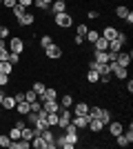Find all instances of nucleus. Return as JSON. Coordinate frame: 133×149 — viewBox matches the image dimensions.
<instances>
[{
  "instance_id": "1",
  "label": "nucleus",
  "mask_w": 133,
  "mask_h": 149,
  "mask_svg": "<svg viewBox=\"0 0 133 149\" xmlns=\"http://www.w3.org/2000/svg\"><path fill=\"white\" fill-rule=\"evenodd\" d=\"M53 25L60 27V29H69V27H73V16H71L69 11L56 13V16H53Z\"/></svg>"
},
{
  "instance_id": "2",
  "label": "nucleus",
  "mask_w": 133,
  "mask_h": 149,
  "mask_svg": "<svg viewBox=\"0 0 133 149\" xmlns=\"http://www.w3.org/2000/svg\"><path fill=\"white\" fill-rule=\"evenodd\" d=\"M7 47H9V51H13V54H22V51L27 49V40H22L20 36H9Z\"/></svg>"
},
{
  "instance_id": "3",
  "label": "nucleus",
  "mask_w": 133,
  "mask_h": 149,
  "mask_svg": "<svg viewBox=\"0 0 133 149\" xmlns=\"http://www.w3.org/2000/svg\"><path fill=\"white\" fill-rule=\"evenodd\" d=\"M44 56L49 58V60H58V58H62V47L56 42H51L47 49H44Z\"/></svg>"
},
{
  "instance_id": "4",
  "label": "nucleus",
  "mask_w": 133,
  "mask_h": 149,
  "mask_svg": "<svg viewBox=\"0 0 133 149\" xmlns=\"http://www.w3.org/2000/svg\"><path fill=\"white\" fill-rule=\"evenodd\" d=\"M40 136L44 138V149H56V134H53V127H47V129L40 134Z\"/></svg>"
},
{
  "instance_id": "5",
  "label": "nucleus",
  "mask_w": 133,
  "mask_h": 149,
  "mask_svg": "<svg viewBox=\"0 0 133 149\" xmlns=\"http://www.w3.org/2000/svg\"><path fill=\"white\" fill-rule=\"evenodd\" d=\"M115 62H118V65H120V67H129V65H131L133 62V51H118V58H115Z\"/></svg>"
},
{
  "instance_id": "6",
  "label": "nucleus",
  "mask_w": 133,
  "mask_h": 149,
  "mask_svg": "<svg viewBox=\"0 0 133 149\" xmlns=\"http://www.w3.org/2000/svg\"><path fill=\"white\" fill-rule=\"evenodd\" d=\"M104 127H109V136H111V138L120 136L122 131H124V123H120V120H111V123L104 125Z\"/></svg>"
},
{
  "instance_id": "7",
  "label": "nucleus",
  "mask_w": 133,
  "mask_h": 149,
  "mask_svg": "<svg viewBox=\"0 0 133 149\" xmlns=\"http://www.w3.org/2000/svg\"><path fill=\"white\" fill-rule=\"evenodd\" d=\"M87 129L91 131V134H100V131L104 129V123H102L100 118H91V120H89V125H87Z\"/></svg>"
},
{
  "instance_id": "8",
  "label": "nucleus",
  "mask_w": 133,
  "mask_h": 149,
  "mask_svg": "<svg viewBox=\"0 0 133 149\" xmlns=\"http://www.w3.org/2000/svg\"><path fill=\"white\" fill-rule=\"evenodd\" d=\"M49 11L56 16V13H62V11H67V0H53L51 2V7H49Z\"/></svg>"
},
{
  "instance_id": "9",
  "label": "nucleus",
  "mask_w": 133,
  "mask_h": 149,
  "mask_svg": "<svg viewBox=\"0 0 133 149\" xmlns=\"http://www.w3.org/2000/svg\"><path fill=\"white\" fill-rule=\"evenodd\" d=\"M73 116H87L89 113V102H84V100H78L76 102V109H73Z\"/></svg>"
},
{
  "instance_id": "10",
  "label": "nucleus",
  "mask_w": 133,
  "mask_h": 149,
  "mask_svg": "<svg viewBox=\"0 0 133 149\" xmlns=\"http://www.w3.org/2000/svg\"><path fill=\"white\" fill-rule=\"evenodd\" d=\"M13 111L18 113V116H27V113L31 111V105L27 102V100H20V102H16V109Z\"/></svg>"
},
{
  "instance_id": "11",
  "label": "nucleus",
  "mask_w": 133,
  "mask_h": 149,
  "mask_svg": "<svg viewBox=\"0 0 133 149\" xmlns=\"http://www.w3.org/2000/svg\"><path fill=\"white\" fill-rule=\"evenodd\" d=\"M40 102H44V100H58V89L56 87H47V89H44V93H42V96H40Z\"/></svg>"
},
{
  "instance_id": "12",
  "label": "nucleus",
  "mask_w": 133,
  "mask_h": 149,
  "mask_svg": "<svg viewBox=\"0 0 133 149\" xmlns=\"http://www.w3.org/2000/svg\"><path fill=\"white\" fill-rule=\"evenodd\" d=\"M0 109H5V111H13V109H16V98L7 93L5 98H2V105H0Z\"/></svg>"
},
{
  "instance_id": "13",
  "label": "nucleus",
  "mask_w": 133,
  "mask_h": 149,
  "mask_svg": "<svg viewBox=\"0 0 133 149\" xmlns=\"http://www.w3.org/2000/svg\"><path fill=\"white\" fill-rule=\"evenodd\" d=\"M91 49H93V51H109V40L100 36L93 45H91Z\"/></svg>"
},
{
  "instance_id": "14",
  "label": "nucleus",
  "mask_w": 133,
  "mask_h": 149,
  "mask_svg": "<svg viewBox=\"0 0 133 149\" xmlns=\"http://www.w3.org/2000/svg\"><path fill=\"white\" fill-rule=\"evenodd\" d=\"M18 25H20V27H31V25H36V16H33L31 11H27L25 16L18 20Z\"/></svg>"
},
{
  "instance_id": "15",
  "label": "nucleus",
  "mask_w": 133,
  "mask_h": 149,
  "mask_svg": "<svg viewBox=\"0 0 133 149\" xmlns=\"http://www.w3.org/2000/svg\"><path fill=\"white\" fill-rule=\"evenodd\" d=\"M71 123H73L78 129L82 131V129H87V125H89V116H73V118H71Z\"/></svg>"
},
{
  "instance_id": "16",
  "label": "nucleus",
  "mask_w": 133,
  "mask_h": 149,
  "mask_svg": "<svg viewBox=\"0 0 133 149\" xmlns=\"http://www.w3.org/2000/svg\"><path fill=\"white\" fill-rule=\"evenodd\" d=\"M100 36H102V38H107V40H113V38L118 36V29H115V27H111V25H107L104 29L100 31Z\"/></svg>"
},
{
  "instance_id": "17",
  "label": "nucleus",
  "mask_w": 133,
  "mask_h": 149,
  "mask_svg": "<svg viewBox=\"0 0 133 149\" xmlns=\"http://www.w3.org/2000/svg\"><path fill=\"white\" fill-rule=\"evenodd\" d=\"M42 109H44L47 113L58 111V109H60V102H58V100H44V102H42Z\"/></svg>"
},
{
  "instance_id": "18",
  "label": "nucleus",
  "mask_w": 133,
  "mask_h": 149,
  "mask_svg": "<svg viewBox=\"0 0 133 149\" xmlns=\"http://www.w3.org/2000/svg\"><path fill=\"white\" fill-rule=\"evenodd\" d=\"M124 49V42H122L120 38H113V40H109V51H122Z\"/></svg>"
},
{
  "instance_id": "19",
  "label": "nucleus",
  "mask_w": 133,
  "mask_h": 149,
  "mask_svg": "<svg viewBox=\"0 0 133 149\" xmlns=\"http://www.w3.org/2000/svg\"><path fill=\"white\" fill-rule=\"evenodd\" d=\"M58 102H60V107H69L71 109V107H73V96H71V93H62Z\"/></svg>"
},
{
  "instance_id": "20",
  "label": "nucleus",
  "mask_w": 133,
  "mask_h": 149,
  "mask_svg": "<svg viewBox=\"0 0 133 149\" xmlns=\"http://www.w3.org/2000/svg\"><path fill=\"white\" fill-rule=\"evenodd\" d=\"M0 71H2V74H7V76H11L16 69H13V65H11L9 60H0Z\"/></svg>"
},
{
  "instance_id": "21",
  "label": "nucleus",
  "mask_w": 133,
  "mask_h": 149,
  "mask_svg": "<svg viewBox=\"0 0 133 149\" xmlns=\"http://www.w3.org/2000/svg\"><path fill=\"white\" fill-rule=\"evenodd\" d=\"M44 145H47V143H44V138L40 136V134H36V136L31 138V147L33 149H44Z\"/></svg>"
},
{
  "instance_id": "22",
  "label": "nucleus",
  "mask_w": 133,
  "mask_h": 149,
  "mask_svg": "<svg viewBox=\"0 0 133 149\" xmlns=\"http://www.w3.org/2000/svg\"><path fill=\"white\" fill-rule=\"evenodd\" d=\"M98 38H100V31H98V29H89V31H87V36H84V40H87L89 45H93Z\"/></svg>"
},
{
  "instance_id": "23",
  "label": "nucleus",
  "mask_w": 133,
  "mask_h": 149,
  "mask_svg": "<svg viewBox=\"0 0 133 149\" xmlns=\"http://www.w3.org/2000/svg\"><path fill=\"white\" fill-rule=\"evenodd\" d=\"M11 13H13V18H16V20H20V18L27 13V9H25L22 5H13V7H11Z\"/></svg>"
},
{
  "instance_id": "24",
  "label": "nucleus",
  "mask_w": 133,
  "mask_h": 149,
  "mask_svg": "<svg viewBox=\"0 0 133 149\" xmlns=\"http://www.w3.org/2000/svg\"><path fill=\"white\" fill-rule=\"evenodd\" d=\"M100 120H102L104 125H109L111 120H113V111H111V109H104V107H102V111H100Z\"/></svg>"
},
{
  "instance_id": "25",
  "label": "nucleus",
  "mask_w": 133,
  "mask_h": 149,
  "mask_svg": "<svg viewBox=\"0 0 133 149\" xmlns=\"http://www.w3.org/2000/svg\"><path fill=\"white\" fill-rule=\"evenodd\" d=\"M95 62H109V51H91Z\"/></svg>"
},
{
  "instance_id": "26",
  "label": "nucleus",
  "mask_w": 133,
  "mask_h": 149,
  "mask_svg": "<svg viewBox=\"0 0 133 149\" xmlns=\"http://www.w3.org/2000/svg\"><path fill=\"white\" fill-rule=\"evenodd\" d=\"M31 89H33V91H36V96H38V98H40V96H42V93H44V89H47V85H44L42 80H36V82H33V85H31Z\"/></svg>"
},
{
  "instance_id": "27",
  "label": "nucleus",
  "mask_w": 133,
  "mask_h": 149,
  "mask_svg": "<svg viewBox=\"0 0 133 149\" xmlns=\"http://www.w3.org/2000/svg\"><path fill=\"white\" fill-rule=\"evenodd\" d=\"M113 76L118 78V80H127V78H129V67H120V69H115Z\"/></svg>"
},
{
  "instance_id": "28",
  "label": "nucleus",
  "mask_w": 133,
  "mask_h": 149,
  "mask_svg": "<svg viewBox=\"0 0 133 149\" xmlns=\"http://www.w3.org/2000/svg\"><path fill=\"white\" fill-rule=\"evenodd\" d=\"M129 11H131V9H129V7H124V5H118V7H115V16H118L120 20L127 18V13H129Z\"/></svg>"
},
{
  "instance_id": "29",
  "label": "nucleus",
  "mask_w": 133,
  "mask_h": 149,
  "mask_svg": "<svg viewBox=\"0 0 133 149\" xmlns=\"http://www.w3.org/2000/svg\"><path fill=\"white\" fill-rule=\"evenodd\" d=\"M87 80L91 82V85H95V82H100V74H98L95 69H89L87 71Z\"/></svg>"
},
{
  "instance_id": "30",
  "label": "nucleus",
  "mask_w": 133,
  "mask_h": 149,
  "mask_svg": "<svg viewBox=\"0 0 133 149\" xmlns=\"http://www.w3.org/2000/svg\"><path fill=\"white\" fill-rule=\"evenodd\" d=\"M38 120H40V118H38V111H29V113L25 116V123H27V125H31V127L38 123Z\"/></svg>"
},
{
  "instance_id": "31",
  "label": "nucleus",
  "mask_w": 133,
  "mask_h": 149,
  "mask_svg": "<svg viewBox=\"0 0 133 149\" xmlns=\"http://www.w3.org/2000/svg\"><path fill=\"white\" fill-rule=\"evenodd\" d=\"M100 111H102V107H98V105L91 107V105H89V113H87L89 120H91V118H100Z\"/></svg>"
},
{
  "instance_id": "32",
  "label": "nucleus",
  "mask_w": 133,
  "mask_h": 149,
  "mask_svg": "<svg viewBox=\"0 0 133 149\" xmlns=\"http://www.w3.org/2000/svg\"><path fill=\"white\" fill-rule=\"evenodd\" d=\"M47 125L49 127H58V111H51V113H47Z\"/></svg>"
},
{
  "instance_id": "33",
  "label": "nucleus",
  "mask_w": 133,
  "mask_h": 149,
  "mask_svg": "<svg viewBox=\"0 0 133 149\" xmlns=\"http://www.w3.org/2000/svg\"><path fill=\"white\" fill-rule=\"evenodd\" d=\"M51 42H53V38H51L49 33H42V36H40V47H42V49H47Z\"/></svg>"
},
{
  "instance_id": "34",
  "label": "nucleus",
  "mask_w": 133,
  "mask_h": 149,
  "mask_svg": "<svg viewBox=\"0 0 133 149\" xmlns=\"http://www.w3.org/2000/svg\"><path fill=\"white\" fill-rule=\"evenodd\" d=\"M9 138H11V140H18L20 138V127L11 125V127H9Z\"/></svg>"
},
{
  "instance_id": "35",
  "label": "nucleus",
  "mask_w": 133,
  "mask_h": 149,
  "mask_svg": "<svg viewBox=\"0 0 133 149\" xmlns=\"http://www.w3.org/2000/svg\"><path fill=\"white\" fill-rule=\"evenodd\" d=\"M20 60H22V54H13V51H9V62H11L13 67H16Z\"/></svg>"
},
{
  "instance_id": "36",
  "label": "nucleus",
  "mask_w": 133,
  "mask_h": 149,
  "mask_svg": "<svg viewBox=\"0 0 133 149\" xmlns=\"http://www.w3.org/2000/svg\"><path fill=\"white\" fill-rule=\"evenodd\" d=\"M115 140H118V145H120V147H129V145H131V140H129V138L124 136V134H120V136H115Z\"/></svg>"
},
{
  "instance_id": "37",
  "label": "nucleus",
  "mask_w": 133,
  "mask_h": 149,
  "mask_svg": "<svg viewBox=\"0 0 133 149\" xmlns=\"http://www.w3.org/2000/svg\"><path fill=\"white\" fill-rule=\"evenodd\" d=\"M11 145V138H9V134H0V147H9Z\"/></svg>"
},
{
  "instance_id": "38",
  "label": "nucleus",
  "mask_w": 133,
  "mask_h": 149,
  "mask_svg": "<svg viewBox=\"0 0 133 149\" xmlns=\"http://www.w3.org/2000/svg\"><path fill=\"white\" fill-rule=\"evenodd\" d=\"M36 98H38V96H36L33 89H25V100H27V102H33Z\"/></svg>"
},
{
  "instance_id": "39",
  "label": "nucleus",
  "mask_w": 133,
  "mask_h": 149,
  "mask_svg": "<svg viewBox=\"0 0 133 149\" xmlns=\"http://www.w3.org/2000/svg\"><path fill=\"white\" fill-rule=\"evenodd\" d=\"M9 36H11V29H9L7 25H0V38H5V40H7Z\"/></svg>"
},
{
  "instance_id": "40",
  "label": "nucleus",
  "mask_w": 133,
  "mask_h": 149,
  "mask_svg": "<svg viewBox=\"0 0 133 149\" xmlns=\"http://www.w3.org/2000/svg\"><path fill=\"white\" fill-rule=\"evenodd\" d=\"M87 20H100V11H95V9H91V11H87Z\"/></svg>"
},
{
  "instance_id": "41",
  "label": "nucleus",
  "mask_w": 133,
  "mask_h": 149,
  "mask_svg": "<svg viewBox=\"0 0 133 149\" xmlns=\"http://www.w3.org/2000/svg\"><path fill=\"white\" fill-rule=\"evenodd\" d=\"M9 82H11V76H7V74H2V71H0V87H7Z\"/></svg>"
},
{
  "instance_id": "42",
  "label": "nucleus",
  "mask_w": 133,
  "mask_h": 149,
  "mask_svg": "<svg viewBox=\"0 0 133 149\" xmlns=\"http://www.w3.org/2000/svg\"><path fill=\"white\" fill-rule=\"evenodd\" d=\"M87 31H89V25H84V22L76 27V33H78V36H87Z\"/></svg>"
},
{
  "instance_id": "43",
  "label": "nucleus",
  "mask_w": 133,
  "mask_h": 149,
  "mask_svg": "<svg viewBox=\"0 0 133 149\" xmlns=\"http://www.w3.org/2000/svg\"><path fill=\"white\" fill-rule=\"evenodd\" d=\"M29 105H31V111H40V109H42V102H40L38 98L33 100V102H29Z\"/></svg>"
},
{
  "instance_id": "44",
  "label": "nucleus",
  "mask_w": 133,
  "mask_h": 149,
  "mask_svg": "<svg viewBox=\"0 0 133 149\" xmlns=\"http://www.w3.org/2000/svg\"><path fill=\"white\" fill-rule=\"evenodd\" d=\"M73 45H76V47H82L84 45V36H78L76 33V36H73Z\"/></svg>"
},
{
  "instance_id": "45",
  "label": "nucleus",
  "mask_w": 133,
  "mask_h": 149,
  "mask_svg": "<svg viewBox=\"0 0 133 149\" xmlns=\"http://www.w3.org/2000/svg\"><path fill=\"white\" fill-rule=\"evenodd\" d=\"M13 98H16V102H20V100H25V91H22V89H18V91L13 93Z\"/></svg>"
},
{
  "instance_id": "46",
  "label": "nucleus",
  "mask_w": 133,
  "mask_h": 149,
  "mask_svg": "<svg viewBox=\"0 0 133 149\" xmlns=\"http://www.w3.org/2000/svg\"><path fill=\"white\" fill-rule=\"evenodd\" d=\"M18 5H22L25 9H29V7H33V0H18Z\"/></svg>"
},
{
  "instance_id": "47",
  "label": "nucleus",
  "mask_w": 133,
  "mask_h": 149,
  "mask_svg": "<svg viewBox=\"0 0 133 149\" xmlns=\"http://www.w3.org/2000/svg\"><path fill=\"white\" fill-rule=\"evenodd\" d=\"M2 5H5L7 9H11L13 5H18V0H2Z\"/></svg>"
},
{
  "instance_id": "48",
  "label": "nucleus",
  "mask_w": 133,
  "mask_h": 149,
  "mask_svg": "<svg viewBox=\"0 0 133 149\" xmlns=\"http://www.w3.org/2000/svg\"><path fill=\"white\" fill-rule=\"evenodd\" d=\"M124 22H127L129 27L133 25V11H129V13H127V18H124Z\"/></svg>"
},
{
  "instance_id": "49",
  "label": "nucleus",
  "mask_w": 133,
  "mask_h": 149,
  "mask_svg": "<svg viewBox=\"0 0 133 149\" xmlns=\"http://www.w3.org/2000/svg\"><path fill=\"white\" fill-rule=\"evenodd\" d=\"M124 89H127L129 93H133V78H129V80H127V87H124Z\"/></svg>"
},
{
  "instance_id": "50",
  "label": "nucleus",
  "mask_w": 133,
  "mask_h": 149,
  "mask_svg": "<svg viewBox=\"0 0 133 149\" xmlns=\"http://www.w3.org/2000/svg\"><path fill=\"white\" fill-rule=\"evenodd\" d=\"M0 60H9V49L0 51Z\"/></svg>"
},
{
  "instance_id": "51",
  "label": "nucleus",
  "mask_w": 133,
  "mask_h": 149,
  "mask_svg": "<svg viewBox=\"0 0 133 149\" xmlns=\"http://www.w3.org/2000/svg\"><path fill=\"white\" fill-rule=\"evenodd\" d=\"M5 49H9V47H7V40H5V38H0V51H5Z\"/></svg>"
},
{
  "instance_id": "52",
  "label": "nucleus",
  "mask_w": 133,
  "mask_h": 149,
  "mask_svg": "<svg viewBox=\"0 0 133 149\" xmlns=\"http://www.w3.org/2000/svg\"><path fill=\"white\" fill-rule=\"evenodd\" d=\"M40 2H44V5H49V7H51V2H53V0H40Z\"/></svg>"
},
{
  "instance_id": "53",
  "label": "nucleus",
  "mask_w": 133,
  "mask_h": 149,
  "mask_svg": "<svg viewBox=\"0 0 133 149\" xmlns=\"http://www.w3.org/2000/svg\"><path fill=\"white\" fill-rule=\"evenodd\" d=\"M0 7H2V0H0Z\"/></svg>"
}]
</instances>
